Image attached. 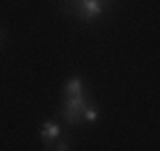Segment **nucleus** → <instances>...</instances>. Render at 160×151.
<instances>
[{
	"label": "nucleus",
	"mask_w": 160,
	"mask_h": 151,
	"mask_svg": "<svg viewBox=\"0 0 160 151\" xmlns=\"http://www.w3.org/2000/svg\"><path fill=\"white\" fill-rule=\"evenodd\" d=\"M86 96L79 94V96H64V119L68 126H77L79 121H83V109H86Z\"/></svg>",
	"instance_id": "1"
},
{
	"label": "nucleus",
	"mask_w": 160,
	"mask_h": 151,
	"mask_svg": "<svg viewBox=\"0 0 160 151\" xmlns=\"http://www.w3.org/2000/svg\"><path fill=\"white\" fill-rule=\"evenodd\" d=\"M102 13V2L100 0H81L79 2V15L86 21H94Z\"/></svg>",
	"instance_id": "2"
},
{
	"label": "nucleus",
	"mask_w": 160,
	"mask_h": 151,
	"mask_svg": "<svg viewBox=\"0 0 160 151\" xmlns=\"http://www.w3.org/2000/svg\"><path fill=\"white\" fill-rule=\"evenodd\" d=\"M38 134H41V140H43V143L51 145V143H56V140L60 139L62 130L56 121H45V124L41 126V132H38Z\"/></svg>",
	"instance_id": "3"
},
{
	"label": "nucleus",
	"mask_w": 160,
	"mask_h": 151,
	"mask_svg": "<svg viewBox=\"0 0 160 151\" xmlns=\"http://www.w3.org/2000/svg\"><path fill=\"white\" fill-rule=\"evenodd\" d=\"M64 94H66V96H79V94H83V83H81V79H79V77H71V79L66 81V85H64Z\"/></svg>",
	"instance_id": "4"
},
{
	"label": "nucleus",
	"mask_w": 160,
	"mask_h": 151,
	"mask_svg": "<svg viewBox=\"0 0 160 151\" xmlns=\"http://www.w3.org/2000/svg\"><path fill=\"white\" fill-rule=\"evenodd\" d=\"M98 119V109L94 104H86L83 109V121H96Z\"/></svg>",
	"instance_id": "5"
},
{
	"label": "nucleus",
	"mask_w": 160,
	"mask_h": 151,
	"mask_svg": "<svg viewBox=\"0 0 160 151\" xmlns=\"http://www.w3.org/2000/svg\"><path fill=\"white\" fill-rule=\"evenodd\" d=\"M53 151H71V145H68L66 140H60V143L53 147Z\"/></svg>",
	"instance_id": "6"
}]
</instances>
